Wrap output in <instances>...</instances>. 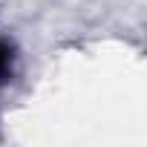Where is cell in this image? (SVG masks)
Instances as JSON below:
<instances>
[{
    "instance_id": "obj_1",
    "label": "cell",
    "mask_w": 147,
    "mask_h": 147,
    "mask_svg": "<svg viewBox=\"0 0 147 147\" xmlns=\"http://www.w3.org/2000/svg\"><path fill=\"white\" fill-rule=\"evenodd\" d=\"M12 61H15V49L9 40H0V84L6 81V75L12 72Z\"/></svg>"
}]
</instances>
